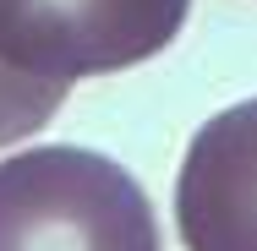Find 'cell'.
<instances>
[{
	"mask_svg": "<svg viewBox=\"0 0 257 251\" xmlns=\"http://www.w3.org/2000/svg\"><path fill=\"white\" fill-rule=\"evenodd\" d=\"M192 0H0V148L44 131L82 77L159 55Z\"/></svg>",
	"mask_w": 257,
	"mask_h": 251,
	"instance_id": "1",
	"label": "cell"
},
{
	"mask_svg": "<svg viewBox=\"0 0 257 251\" xmlns=\"http://www.w3.org/2000/svg\"><path fill=\"white\" fill-rule=\"evenodd\" d=\"M0 251H159L148 191L88 148L0 158Z\"/></svg>",
	"mask_w": 257,
	"mask_h": 251,
	"instance_id": "2",
	"label": "cell"
},
{
	"mask_svg": "<svg viewBox=\"0 0 257 251\" xmlns=\"http://www.w3.org/2000/svg\"><path fill=\"white\" fill-rule=\"evenodd\" d=\"M175 224L186 251H257V99L213 115L192 137Z\"/></svg>",
	"mask_w": 257,
	"mask_h": 251,
	"instance_id": "3",
	"label": "cell"
}]
</instances>
